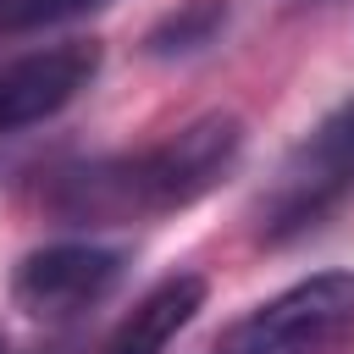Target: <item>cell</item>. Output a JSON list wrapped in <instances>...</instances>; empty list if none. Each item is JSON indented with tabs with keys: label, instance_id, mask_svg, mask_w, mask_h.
Wrapping results in <instances>:
<instances>
[{
	"label": "cell",
	"instance_id": "6da1fadb",
	"mask_svg": "<svg viewBox=\"0 0 354 354\" xmlns=\"http://www.w3.org/2000/svg\"><path fill=\"white\" fill-rule=\"evenodd\" d=\"M243 155V122L238 116H199L183 133L138 149L72 166L50 183V210L72 227H111V221H144L183 210L205 199Z\"/></svg>",
	"mask_w": 354,
	"mask_h": 354
},
{
	"label": "cell",
	"instance_id": "7a4b0ae2",
	"mask_svg": "<svg viewBox=\"0 0 354 354\" xmlns=\"http://www.w3.org/2000/svg\"><path fill=\"white\" fill-rule=\"evenodd\" d=\"M354 343V271H321L238 315L210 354H337Z\"/></svg>",
	"mask_w": 354,
	"mask_h": 354
},
{
	"label": "cell",
	"instance_id": "3957f363",
	"mask_svg": "<svg viewBox=\"0 0 354 354\" xmlns=\"http://www.w3.org/2000/svg\"><path fill=\"white\" fill-rule=\"evenodd\" d=\"M348 188H354V100H343L332 116H321L310 127V138L282 160L271 194L260 199V238L282 243V238L315 227Z\"/></svg>",
	"mask_w": 354,
	"mask_h": 354
},
{
	"label": "cell",
	"instance_id": "277c9868",
	"mask_svg": "<svg viewBox=\"0 0 354 354\" xmlns=\"http://www.w3.org/2000/svg\"><path fill=\"white\" fill-rule=\"evenodd\" d=\"M122 254L105 243H44L33 254H22V266L11 271V299L17 310H28L33 321H77L94 304H105L122 282Z\"/></svg>",
	"mask_w": 354,
	"mask_h": 354
},
{
	"label": "cell",
	"instance_id": "5b68a950",
	"mask_svg": "<svg viewBox=\"0 0 354 354\" xmlns=\"http://www.w3.org/2000/svg\"><path fill=\"white\" fill-rule=\"evenodd\" d=\"M94 72H100L94 39H66V44H44V50L0 61V133L55 116L94 83Z\"/></svg>",
	"mask_w": 354,
	"mask_h": 354
},
{
	"label": "cell",
	"instance_id": "8992f818",
	"mask_svg": "<svg viewBox=\"0 0 354 354\" xmlns=\"http://www.w3.org/2000/svg\"><path fill=\"white\" fill-rule=\"evenodd\" d=\"M199 310H205V277L177 271V277L155 282V288L116 321V332L100 343V354H166L171 337H177Z\"/></svg>",
	"mask_w": 354,
	"mask_h": 354
},
{
	"label": "cell",
	"instance_id": "52a82bcc",
	"mask_svg": "<svg viewBox=\"0 0 354 354\" xmlns=\"http://www.w3.org/2000/svg\"><path fill=\"white\" fill-rule=\"evenodd\" d=\"M227 28V0H183L149 28V55H194Z\"/></svg>",
	"mask_w": 354,
	"mask_h": 354
},
{
	"label": "cell",
	"instance_id": "ba28073f",
	"mask_svg": "<svg viewBox=\"0 0 354 354\" xmlns=\"http://www.w3.org/2000/svg\"><path fill=\"white\" fill-rule=\"evenodd\" d=\"M105 0H0V33H33V28H55L66 17H83Z\"/></svg>",
	"mask_w": 354,
	"mask_h": 354
},
{
	"label": "cell",
	"instance_id": "9c48e42d",
	"mask_svg": "<svg viewBox=\"0 0 354 354\" xmlns=\"http://www.w3.org/2000/svg\"><path fill=\"white\" fill-rule=\"evenodd\" d=\"M6 348H11V343H6V332H0V354H6Z\"/></svg>",
	"mask_w": 354,
	"mask_h": 354
},
{
	"label": "cell",
	"instance_id": "30bf717a",
	"mask_svg": "<svg viewBox=\"0 0 354 354\" xmlns=\"http://www.w3.org/2000/svg\"><path fill=\"white\" fill-rule=\"evenodd\" d=\"M6 354H22V348H6ZM44 354H50V348H44Z\"/></svg>",
	"mask_w": 354,
	"mask_h": 354
}]
</instances>
